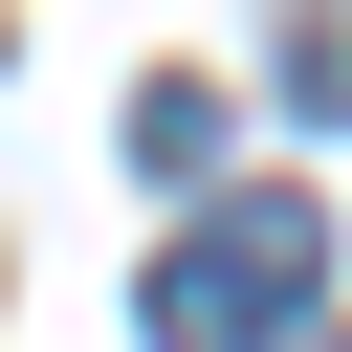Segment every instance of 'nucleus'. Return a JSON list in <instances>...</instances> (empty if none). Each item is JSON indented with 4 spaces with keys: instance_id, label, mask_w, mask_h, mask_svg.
<instances>
[{
    "instance_id": "nucleus-1",
    "label": "nucleus",
    "mask_w": 352,
    "mask_h": 352,
    "mask_svg": "<svg viewBox=\"0 0 352 352\" xmlns=\"http://www.w3.org/2000/svg\"><path fill=\"white\" fill-rule=\"evenodd\" d=\"M330 308V220L264 176V198H220V220H176L154 242V286H132V330L154 352H264V330H308Z\"/></svg>"
},
{
    "instance_id": "nucleus-2",
    "label": "nucleus",
    "mask_w": 352,
    "mask_h": 352,
    "mask_svg": "<svg viewBox=\"0 0 352 352\" xmlns=\"http://www.w3.org/2000/svg\"><path fill=\"white\" fill-rule=\"evenodd\" d=\"M286 44V132H352V0H264Z\"/></svg>"
},
{
    "instance_id": "nucleus-3",
    "label": "nucleus",
    "mask_w": 352,
    "mask_h": 352,
    "mask_svg": "<svg viewBox=\"0 0 352 352\" xmlns=\"http://www.w3.org/2000/svg\"><path fill=\"white\" fill-rule=\"evenodd\" d=\"M132 176H220V88H132Z\"/></svg>"
},
{
    "instance_id": "nucleus-4",
    "label": "nucleus",
    "mask_w": 352,
    "mask_h": 352,
    "mask_svg": "<svg viewBox=\"0 0 352 352\" xmlns=\"http://www.w3.org/2000/svg\"><path fill=\"white\" fill-rule=\"evenodd\" d=\"M264 352H352V330H264Z\"/></svg>"
}]
</instances>
